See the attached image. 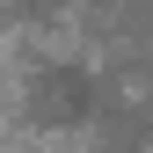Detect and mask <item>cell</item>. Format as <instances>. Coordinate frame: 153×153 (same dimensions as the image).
<instances>
[{
    "label": "cell",
    "mask_w": 153,
    "mask_h": 153,
    "mask_svg": "<svg viewBox=\"0 0 153 153\" xmlns=\"http://www.w3.org/2000/svg\"><path fill=\"white\" fill-rule=\"evenodd\" d=\"M109 102H117V88H109L95 66H80V59H36L29 80H22V117H29L36 131H80V124H102Z\"/></svg>",
    "instance_id": "6da1fadb"
},
{
    "label": "cell",
    "mask_w": 153,
    "mask_h": 153,
    "mask_svg": "<svg viewBox=\"0 0 153 153\" xmlns=\"http://www.w3.org/2000/svg\"><path fill=\"white\" fill-rule=\"evenodd\" d=\"M22 22H59V15H88V0H15Z\"/></svg>",
    "instance_id": "7a4b0ae2"
}]
</instances>
